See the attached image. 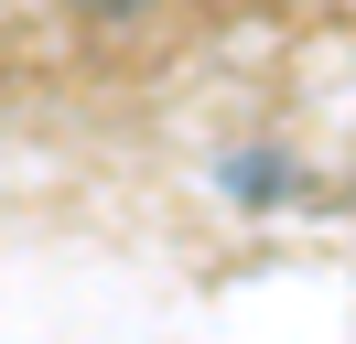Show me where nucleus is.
<instances>
[{
  "label": "nucleus",
  "instance_id": "nucleus-1",
  "mask_svg": "<svg viewBox=\"0 0 356 344\" xmlns=\"http://www.w3.org/2000/svg\"><path fill=\"white\" fill-rule=\"evenodd\" d=\"M76 11H152V0H76Z\"/></svg>",
  "mask_w": 356,
  "mask_h": 344
}]
</instances>
